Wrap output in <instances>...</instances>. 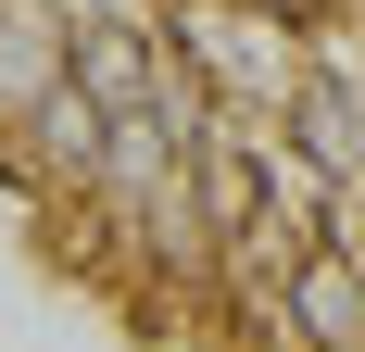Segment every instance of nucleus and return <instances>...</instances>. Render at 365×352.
<instances>
[{
	"mask_svg": "<svg viewBox=\"0 0 365 352\" xmlns=\"http://www.w3.org/2000/svg\"><path fill=\"white\" fill-rule=\"evenodd\" d=\"M277 327H290V352H365V252L315 227L277 277Z\"/></svg>",
	"mask_w": 365,
	"mask_h": 352,
	"instance_id": "nucleus-1",
	"label": "nucleus"
}]
</instances>
